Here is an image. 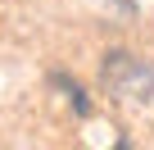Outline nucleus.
I'll return each mask as SVG.
<instances>
[{"label":"nucleus","instance_id":"nucleus-1","mask_svg":"<svg viewBox=\"0 0 154 150\" xmlns=\"http://www.w3.org/2000/svg\"><path fill=\"white\" fill-rule=\"evenodd\" d=\"M100 87H104V96H113V100L140 105V100L154 96V68H149L140 55H131V50H109L104 64H100Z\"/></svg>","mask_w":154,"mask_h":150}]
</instances>
